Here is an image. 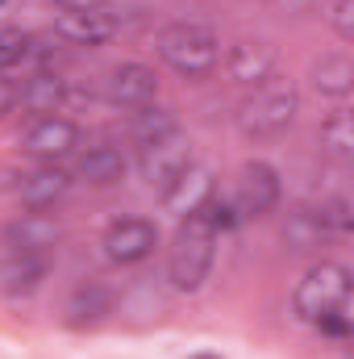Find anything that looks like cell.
Listing matches in <instances>:
<instances>
[{"instance_id":"1","label":"cell","mask_w":354,"mask_h":359,"mask_svg":"<svg viewBox=\"0 0 354 359\" xmlns=\"http://www.w3.org/2000/svg\"><path fill=\"white\" fill-rule=\"evenodd\" d=\"M213 205H217V196H208L200 209H192L176 230L167 271H171V284H176L179 292H196L208 280L213 251H217V234H221L217 230V217H213Z\"/></svg>"},{"instance_id":"17","label":"cell","mask_w":354,"mask_h":359,"mask_svg":"<svg viewBox=\"0 0 354 359\" xmlns=\"http://www.w3.org/2000/svg\"><path fill=\"white\" fill-rule=\"evenodd\" d=\"M80 176L88 184H96V188H108V184H117L125 176V159H121L117 147H92L88 155L80 159Z\"/></svg>"},{"instance_id":"24","label":"cell","mask_w":354,"mask_h":359,"mask_svg":"<svg viewBox=\"0 0 354 359\" xmlns=\"http://www.w3.org/2000/svg\"><path fill=\"white\" fill-rule=\"evenodd\" d=\"M338 38H351L354 34V0H334V13H330Z\"/></svg>"},{"instance_id":"23","label":"cell","mask_w":354,"mask_h":359,"mask_svg":"<svg viewBox=\"0 0 354 359\" xmlns=\"http://www.w3.org/2000/svg\"><path fill=\"white\" fill-rule=\"evenodd\" d=\"M25 55H29V38L21 29H0V72L17 67Z\"/></svg>"},{"instance_id":"21","label":"cell","mask_w":354,"mask_h":359,"mask_svg":"<svg viewBox=\"0 0 354 359\" xmlns=\"http://www.w3.org/2000/svg\"><path fill=\"white\" fill-rule=\"evenodd\" d=\"M325 234H330V230H325L321 213H309V209L292 213V217H288V226H283V243H288L292 251H309V247H317Z\"/></svg>"},{"instance_id":"25","label":"cell","mask_w":354,"mask_h":359,"mask_svg":"<svg viewBox=\"0 0 354 359\" xmlns=\"http://www.w3.org/2000/svg\"><path fill=\"white\" fill-rule=\"evenodd\" d=\"M21 180H25V168H21V163H4V168H0V192H17Z\"/></svg>"},{"instance_id":"27","label":"cell","mask_w":354,"mask_h":359,"mask_svg":"<svg viewBox=\"0 0 354 359\" xmlns=\"http://www.w3.org/2000/svg\"><path fill=\"white\" fill-rule=\"evenodd\" d=\"M63 13H76V8H96V4H104V0H55Z\"/></svg>"},{"instance_id":"12","label":"cell","mask_w":354,"mask_h":359,"mask_svg":"<svg viewBox=\"0 0 354 359\" xmlns=\"http://www.w3.org/2000/svg\"><path fill=\"white\" fill-rule=\"evenodd\" d=\"M63 313H67V326H76V330H92V326H100V322L113 313V292H108L100 280H84V284L71 288Z\"/></svg>"},{"instance_id":"19","label":"cell","mask_w":354,"mask_h":359,"mask_svg":"<svg viewBox=\"0 0 354 359\" xmlns=\"http://www.w3.org/2000/svg\"><path fill=\"white\" fill-rule=\"evenodd\" d=\"M354 84V72H351V59L346 55H325L317 67H313V88L321 96H346Z\"/></svg>"},{"instance_id":"28","label":"cell","mask_w":354,"mask_h":359,"mask_svg":"<svg viewBox=\"0 0 354 359\" xmlns=\"http://www.w3.org/2000/svg\"><path fill=\"white\" fill-rule=\"evenodd\" d=\"M275 4H279V8H288V13H300V8H309L313 0H275Z\"/></svg>"},{"instance_id":"14","label":"cell","mask_w":354,"mask_h":359,"mask_svg":"<svg viewBox=\"0 0 354 359\" xmlns=\"http://www.w3.org/2000/svg\"><path fill=\"white\" fill-rule=\"evenodd\" d=\"M225 67H229V80H238V84H263L267 76H271V67H275V55H271V46L263 42H238L234 50H229V59H225Z\"/></svg>"},{"instance_id":"9","label":"cell","mask_w":354,"mask_h":359,"mask_svg":"<svg viewBox=\"0 0 354 359\" xmlns=\"http://www.w3.org/2000/svg\"><path fill=\"white\" fill-rule=\"evenodd\" d=\"M55 34L67 38V42H76V46H100V42H108V38L117 34V17H113L104 4H96V8H76V13H63V17L55 21Z\"/></svg>"},{"instance_id":"3","label":"cell","mask_w":354,"mask_h":359,"mask_svg":"<svg viewBox=\"0 0 354 359\" xmlns=\"http://www.w3.org/2000/svg\"><path fill=\"white\" fill-rule=\"evenodd\" d=\"M292 309L309 326H321L334 313H351V271L342 268V264H317L296 284Z\"/></svg>"},{"instance_id":"16","label":"cell","mask_w":354,"mask_h":359,"mask_svg":"<svg viewBox=\"0 0 354 359\" xmlns=\"http://www.w3.org/2000/svg\"><path fill=\"white\" fill-rule=\"evenodd\" d=\"M208 196H213V176H208L204 168H196V163H192V168H187V172H183V176L163 192V205H167V209H176L179 217H187V213H192V209H200Z\"/></svg>"},{"instance_id":"2","label":"cell","mask_w":354,"mask_h":359,"mask_svg":"<svg viewBox=\"0 0 354 359\" xmlns=\"http://www.w3.org/2000/svg\"><path fill=\"white\" fill-rule=\"evenodd\" d=\"M296 109H300L296 88L288 80L267 76L263 84H255V92L238 104V130L246 138H275L296 121Z\"/></svg>"},{"instance_id":"26","label":"cell","mask_w":354,"mask_h":359,"mask_svg":"<svg viewBox=\"0 0 354 359\" xmlns=\"http://www.w3.org/2000/svg\"><path fill=\"white\" fill-rule=\"evenodd\" d=\"M17 84H13V80H8V76H4V72H0V117H4V113H8V109H13V104H17Z\"/></svg>"},{"instance_id":"6","label":"cell","mask_w":354,"mask_h":359,"mask_svg":"<svg viewBox=\"0 0 354 359\" xmlns=\"http://www.w3.org/2000/svg\"><path fill=\"white\" fill-rule=\"evenodd\" d=\"M159 243V230L146 222V217H117L108 230H104V255L113 264H142Z\"/></svg>"},{"instance_id":"13","label":"cell","mask_w":354,"mask_h":359,"mask_svg":"<svg viewBox=\"0 0 354 359\" xmlns=\"http://www.w3.org/2000/svg\"><path fill=\"white\" fill-rule=\"evenodd\" d=\"M46 280V259L29 251H8L0 259V292L4 297H29Z\"/></svg>"},{"instance_id":"29","label":"cell","mask_w":354,"mask_h":359,"mask_svg":"<svg viewBox=\"0 0 354 359\" xmlns=\"http://www.w3.org/2000/svg\"><path fill=\"white\" fill-rule=\"evenodd\" d=\"M192 359H221V355H208V351H204V355H192Z\"/></svg>"},{"instance_id":"10","label":"cell","mask_w":354,"mask_h":359,"mask_svg":"<svg viewBox=\"0 0 354 359\" xmlns=\"http://www.w3.org/2000/svg\"><path fill=\"white\" fill-rule=\"evenodd\" d=\"M80 147V130H76V121H67V117H42L29 134H25V151L34 155V159H63V155H71Z\"/></svg>"},{"instance_id":"15","label":"cell","mask_w":354,"mask_h":359,"mask_svg":"<svg viewBox=\"0 0 354 359\" xmlns=\"http://www.w3.org/2000/svg\"><path fill=\"white\" fill-rule=\"evenodd\" d=\"M67 188H71L67 172H59V168H34V172H25L21 188H17V196L25 201V209H42V213H46Z\"/></svg>"},{"instance_id":"5","label":"cell","mask_w":354,"mask_h":359,"mask_svg":"<svg viewBox=\"0 0 354 359\" xmlns=\"http://www.w3.org/2000/svg\"><path fill=\"white\" fill-rule=\"evenodd\" d=\"M275 201H279V176H275V168L271 163H246L242 168V176H238V188H234V201H229V209H234V217H263L275 209Z\"/></svg>"},{"instance_id":"20","label":"cell","mask_w":354,"mask_h":359,"mask_svg":"<svg viewBox=\"0 0 354 359\" xmlns=\"http://www.w3.org/2000/svg\"><path fill=\"white\" fill-rule=\"evenodd\" d=\"M17 96H21V104H25V109H34V113H46V117H50V113L63 104V80L42 72V76H34L25 88L17 92Z\"/></svg>"},{"instance_id":"18","label":"cell","mask_w":354,"mask_h":359,"mask_svg":"<svg viewBox=\"0 0 354 359\" xmlns=\"http://www.w3.org/2000/svg\"><path fill=\"white\" fill-rule=\"evenodd\" d=\"M171 134H179L176 113H171V109H150V104H142V113L134 117V142L146 151V147H155V142H163V138H171Z\"/></svg>"},{"instance_id":"22","label":"cell","mask_w":354,"mask_h":359,"mask_svg":"<svg viewBox=\"0 0 354 359\" xmlns=\"http://www.w3.org/2000/svg\"><path fill=\"white\" fill-rule=\"evenodd\" d=\"M321 147L330 159L346 163L354 155V126H351V113H334L325 126H321Z\"/></svg>"},{"instance_id":"11","label":"cell","mask_w":354,"mask_h":359,"mask_svg":"<svg viewBox=\"0 0 354 359\" xmlns=\"http://www.w3.org/2000/svg\"><path fill=\"white\" fill-rule=\"evenodd\" d=\"M155 92H159V80H155V72H150L146 63H121V67H113V76H108V100H113V104L142 109V104L155 100Z\"/></svg>"},{"instance_id":"7","label":"cell","mask_w":354,"mask_h":359,"mask_svg":"<svg viewBox=\"0 0 354 359\" xmlns=\"http://www.w3.org/2000/svg\"><path fill=\"white\" fill-rule=\"evenodd\" d=\"M187 168H192V147H187L179 134H171V138H163V142H155V147L142 151V172H146L150 188H155L159 196H163Z\"/></svg>"},{"instance_id":"4","label":"cell","mask_w":354,"mask_h":359,"mask_svg":"<svg viewBox=\"0 0 354 359\" xmlns=\"http://www.w3.org/2000/svg\"><path fill=\"white\" fill-rule=\"evenodd\" d=\"M159 59L179 76H208L221 63V42L200 21H176L159 34Z\"/></svg>"},{"instance_id":"8","label":"cell","mask_w":354,"mask_h":359,"mask_svg":"<svg viewBox=\"0 0 354 359\" xmlns=\"http://www.w3.org/2000/svg\"><path fill=\"white\" fill-rule=\"evenodd\" d=\"M0 243H4L8 251L42 255L46 247H55V243H59V222H55L50 213H42V209H29V213H21L17 222H8V226H4Z\"/></svg>"}]
</instances>
